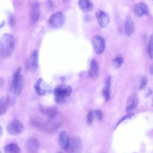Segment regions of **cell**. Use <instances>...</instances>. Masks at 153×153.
Masks as SVG:
<instances>
[{"instance_id": "9", "label": "cell", "mask_w": 153, "mask_h": 153, "mask_svg": "<svg viewBox=\"0 0 153 153\" xmlns=\"http://www.w3.org/2000/svg\"><path fill=\"white\" fill-rule=\"evenodd\" d=\"M25 148L27 153H38L39 149V142L35 137H28L25 143Z\"/></svg>"}, {"instance_id": "29", "label": "cell", "mask_w": 153, "mask_h": 153, "mask_svg": "<svg viewBox=\"0 0 153 153\" xmlns=\"http://www.w3.org/2000/svg\"><path fill=\"white\" fill-rule=\"evenodd\" d=\"M2 129L1 126H0V136H1V134H2Z\"/></svg>"}, {"instance_id": "11", "label": "cell", "mask_w": 153, "mask_h": 153, "mask_svg": "<svg viewBox=\"0 0 153 153\" xmlns=\"http://www.w3.org/2000/svg\"><path fill=\"white\" fill-rule=\"evenodd\" d=\"M96 17L99 26L102 28L106 27L110 22V18L108 14L102 10L97 11L96 13Z\"/></svg>"}, {"instance_id": "8", "label": "cell", "mask_w": 153, "mask_h": 153, "mask_svg": "<svg viewBox=\"0 0 153 153\" xmlns=\"http://www.w3.org/2000/svg\"><path fill=\"white\" fill-rule=\"evenodd\" d=\"M93 49L96 53L100 54L102 53L105 48V41L104 38L100 35H95L91 39Z\"/></svg>"}, {"instance_id": "28", "label": "cell", "mask_w": 153, "mask_h": 153, "mask_svg": "<svg viewBox=\"0 0 153 153\" xmlns=\"http://www.w3.org/2000/svg\"><path fill=\"white\" fill-rule=\"evenodd\" d=\"M4 84V80L0 77V87H1Z\"/></svg>"}, {"instance_id": "30", "label": "cell", "mask_w": 153, "mask_h": 153, "mask_svg": "<svg viewBox=\"0 0 153 153\" xmlns=\"http://www.w3.org/2000/svg\"><path fill=\"white\" fill-rule=\"evenodd\" d=\"M58 153H62V152H58Z\"/></svg>"}, {"instance_id": "24", "label": "cell", "mask_w": 153, "mask_h": 153, "mask_svg": "<svg viewBox=\"0 0 153 153\" xmlns=\"http://www.w3.org/2000/svg\"><path fill=\"white\" fill-rule=\"evenodd\" d=\"M148 54L151 59L152 58V35H151L148 44Z\"/></svg>"}, {"instance_id": "23", "label": "cell", "mask_w": 153, "mask_h": 153, "mask_svg": "<svg viewBox=\"0 0 153 153\" xmlns=\"http://www.w3.org/2000/svg\"><path fill=\"white\" fill-rule=\"evenodd\" d=\"M123 62V59L121 56L115 57L112 59V65L115 68H120Z\"/></svg>"}, {"instance_id": "20", "label": "cell", "mask_w": 153, "mask_h": 153, "mask_svg": "<svg viewBox=\"0 0 153 153\" xmlns=\"http://www.w3.org/2000/svg\"><path fill=\"white\" fill-rule=\"evenodd\" d=\"M111 76H108L105 82L104 87L103 89V94L106 100H108L110 98L111 92Z\"/></svg>"}, {"instance_id": "10", "label": "cell", "mask_w": 153, "mask_h": 153, "mask_svg": "<svg viewBox=\"0 0 153 153\" xmlns=\"http://www.w3.org/2000/svg\"><path fill=\"white\" fill-rule=\"evenodd\" d=\"M38 67V54L35 50L30 54V57L26 62V68L28 70L35 72L37 70Z\"/></svg>"}, {"instance_id": "16", "label": "cell", "mask_w": 153, "mask_h": 153, "mask_svg": "<svg viewBox=\"0 0 153 153\" xmlns=\"http://www.w3.org/2000/svg\"><path fill=\"white\" fill-rule=\"evenodd\" d=\"M42 112L50 120H53L57 116L58 109L56 107H41Z\"/></svg>"}, {"instance_id": "15", "label": "cell", "mask_w": 153, "mask_h": 153, "mask_svg": "<svg viewBox=\"0 0 153 153\" xmlns=\"http://www.w3.org/2000/svg\"><path fill=\"white\" fill-rule=\"evenodd\" d=\"M10 102L11 99L9 96L0 97V116L6 113L10 105Z\"/></svg>"}, {"instance_id": "3", "label": "cell", "mask_w": 153, "mask_h": 153, "mask_svg": "<svg viewBox=\"0 0 153 153\" xmlns=\"http://www.w3.org/2000/svg\"><path fill=\"white\" fill-rule=\"evenodd\" d=\"M24 128L23 123L17 119H13L11 120L7 127V131L9 134L12 135H17L20 134Z\"/></svg>"}, {"instance_id": "17", "label": "cell", "mask_w": 153, "mask_h": 153, "mask_svg": "<svg viewBox=\"0 0 153 153\" xmlns=\"http://www.w3.org/2000/svg\"><path fill=\"white\" fill-rule=\"evenodd\" d=\"M99 73V65L95 59H92L90 62V68L88 70V76L91 78L96 77Z\"/></svg>"}, {"instance_id": "19", "label": "cell", "mask_w": 153, "mask_h": 153, "mask_svg": "<svg viewBox=\"0 0 153 153\" xmlns=\"http://www.w3.org/2000/svg\"><path fill=\"white\" fill-rule=\"evenodd\" d=\"M78 5L85 12H90L93 10V4L90 0H79Z\"/></svg>"}, {"instance_id": "2", "label": "cell", "mask_w": 153, "mask_h": 153, "mask_svg": "<svg viewBox=\"0 0 153 153\" xmlns=\"http://www.w3.org/2000/svg\"><path fill=\"white\" fill-rule=\"evenodd\" d=\"M25 85V78L21 74V68H18L13 74L12 90L16 96L20 95Z\"/></svg>"}, {"instance_id": "6", "label": "cell", "mask_w": 153, "mask_h": 153, "mask_svg": "<svg viewBox=\"0 0 153 153\" xmlns=\"http://www.w3.org/2000/svg\"><path fill=\"white\" fill-rule=\"evenodd\" d=\"M34 90L39 96L45 95L51 92V87L45 83L41 78H39L34 85Z\"/></svg>"}, {"instance_id": "7", "label": "cell", "mask_w": 153, "mask_h": 153, "mask_svg": "<svg viewBox=\"0 0 153 153\" xmlns=\"http://www.w3.org/2000/svg\"><path fill=\"white\" fill-rule=\"evenodd\" d=\"M72 92V88L70 86L66 85H59L55 87L53 93L56 99H62L69 96Z\"/></svg>"}, {"instance_id": "1", "label": "cell", "mask_w": 153, "mask_h": 153, "mask_svg": "<svg viewBox=\"0 0 153 153\" xmlns=\"http://www.w3.org/2000/svg\"><path fill=\"white\" fill-rule=\"evenodd\" d=\"M15 46V39L13 35L4 33L0 39V55L2 57H9L13 53Z\"/></svg>"}, {"instance_id": "12", "label": "cell", "mask_w": 153, "mask_h": 153, "mask_svg": "<svg viewBox=\"0 0 153 153\" xmlns=\"http://www.w3.org/2000/svg\"><path fill=\"white\" fill-rule=\"evenodd\" d=\"M138 97L135 93H131L127 98L126 111L127 112H130L131 111L134 109L138 104Z\"/></svg>"}, {"instance_id": "21", "label": "cell", "mask_w": 153, "mask_h": 153, "mask_svg": "<svg viewBox=\"0 0 153 153\" xmlns=\"http://www.w3.org/2000/svg\"><path fill=\"white\" fill-rule=\"evenodd\" d=\"M134 30V23L131 17L128 16L126 20L125 23V32L127 36H130Z\"/></svg>"}, {"instance_id": "4", "label": "cell", "mask_w": 153, "mask_h": 153, "mask_svg": "<svg viewBox=\"0 0 153 153\" xmlns=\"http://www.w3.org/2000/svg\"><path fill=\"white\" fill-rule=\"evenodd\" d=\"M83 144L82 139L79 137H73L69 141L67 153H81L82 151Z\"/></svg>"}, {"instance_id": "26", "label": "cell", "mask_w": 153, "mask_h": 153, "mask_svg": "<svg viewBox=\"0 0 153 153\" xmlns=\"http://www.w3.org/2000/svg\"><path fill=\"white\" fill-rule=\"evenodd\" d=\"M94 115H96V117H97V118L99 120H102V119L103 118V114L100 111L96 110L94 112Z\"/></svg>"}, {"instance_id": "5", "label": "cell", "mask_w": 153, "mask_h": 153, "mask_svg": "<svg viewBox=\"0 0 153 153\" xmlns=\"http://www.w3.org/2000/svg\"><path fill=\"white\" fill-rule=\"evenodd\" d=\"M65 22V14L58 11L53 14L49 19L48 23L50 25L54 28H58L63 25Z\"/></svg>"}, {"instance_id": "14", "label": "cell", "mask_w": 153, "mask_h": 153, "mask_svg": "<svg viewBox=\"0 0 153 153\" xmlns=\"http://www.w3.org/2000/svg\"><path fill=\"white\" fill-rule=\"evenodd\" d=\"M133 12L136 16L142 17L148 14V8L145 4L143 2H139L134 5Z\"/></svg>"}, {"instance_id": "13", "label": "cell", "mask_w": 153, "mask_h": 153, "mask_svg": "<svg viewBox=\"0 0 153 153\" xmlns=\"http://www.w3.org/2000/svg\"><path fill=\"white\" fill-rule=\"evenodd\" d=\"M69 141H70V139L69 137L68 133L65 130L60 131V133L59 134L58 142L62 149L64 151L67 150L68 147L69 146Z\"/></svg>"}, {"instance_id": "18", "label": "cell", "mask_w": 153, "mask_h": 153, "mask_svg": "<svg viewBox=\"0 0 153 153\" xmlns=\"http://www.w3.org/2000/svg\"><path fill=\"white\" fill-rule=\"evenodd\" d=\"M30 16L32 23L34 24L38 20L40 16V8L38 3H34L32 5Z\"/></svg>"}, {"instance_id": "22", "label": "cell", "mask_w": 153, "mask_h": 153, "mask_svg": "<svg viewBox=\"0 0 153 153\" xmlns=\"http://www.w3.org/2000/svg\"><path fill=\"white\" fill-rule=\"evenodd\" d=\"M5 153H20V148L16 143H10L4 148Z\"/></svg>"}, {"instance_id": "27", "label": "cell", "mask_w": 153, "mask_h": 153, "mask_svg": "<svg viewBox=\"0 0 153 153\" xmlns=\"http://www.w3.org/2000/svg\"><path fill=\"white\" fill-rule=\"evenodd\" d=\"M146 82H147V81H146V79L145 78V77H142L141 78V80H140V88L142 89L143 88L146 84Z\"/></svg>"}, {"instance_id": "32", "label": "cell", "mask_w": 153, "mask_h": 153, "mask_svg": "<svg viewBox=\"0 0 153 153\" xmlns=\"http://www.w3.org/2000/svg\"><path fill=\"white\" fill-rule=\"evenodd\" d=\"M151 1H152V0H151Z\"/></svg>"}, {"instance_id": "25", "label": "cell", "mask_w": 153, "mask_h": 153, "mask_svg": "<svg viewBox=\"0 0 153 153\" xmlns=\"http://www.w3.org/2000/svg\"><path fill=\"white\" fill-rule=\"evenodd\" d=\"M94 117V113L93 111H90L87 116V121L88 124H91L93 122Z\"/></svg>"}, {"instance_id": "31", "label": "cell", "mask_w": 153, "mask_h": 153, "mask_svg": "<svg viewBox=\"0 0 153 153\" xmlns=\"http://www.w3.org/2000/svg\"><path fill=\"white\" fill-rule=\"evenodd\" d=\"M0 153H1V151H0Z\"/></svg>"}]
</instances>
